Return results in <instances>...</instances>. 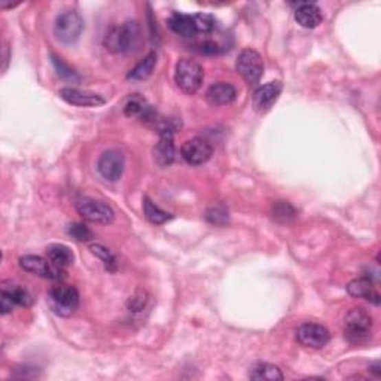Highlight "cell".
<instances>
[{"label":"cell","mask_w":381,"mask_h":381,"mask_svg":"<svg viewBox=\"0 0 381 381\" xmlns=\"http://www.w3.org/2000/svg\"><path fill=\"white\" fill-rule=\"evenodd\" d=\"M142 38L140 25L138 21H127L121 25L112 27L105 38V47L113 54H127L138 48Z\"/></svg>","instance_id":"obj_1"},{"label":"cell","mask_w":381,"mask_h":381,"mask_svg":"<svg viewBox=\"0 0 381 381\" xmlns=\"http://www.w3.org/2000/svg\"><path fill=\"white\" fill-rule=\"evenodd\" d=\"M204 70L199 63L190 58H182L177 61L175 80L177 87L188 96L195 94L203 84Z\"/></svg>","instance_id":"obj_2"},{"label":"cell","mask_w":381,"mask_h":381,"mask_svg":"<svg viewBox=\"0 0 381 381\" xmlns=\"http://www.w3.org/2000/svg\"><path fill=\"white\" fill-rule=\"evenodd\" d=\"M371 329H373V317L364 308H351L344 319V335L353 344L367 341Z\"/></svg>","instance_id":"obj_3"},{"label":"cell","mask_w":381,"mask_h":381,"mask_svg":"<svg viewBox=\"0 0 381 381\" xmlns=\"http://www.w3.org/2000/svg\"><path fill=\"white\" fill-rule=\"evenodd\" d=\"M48 304L56 314L63 317L72 316L79 307V292L76 287L69 285L54 286L48 294Z\"/></svg>","instance_id":"obj_4"},{"label":"cell","mask_w":381,"mask_h":381,"mask_svg":"<svg viewBox=\"0 0 381 381\" xmlns=\"http://www.w3.org/2000/svg\"><path fill=\"white\" fill-rule=\"evenodd\" d=\"M76 210L84 217L85 221L100 224V225H111L115 221V212L111 206H107L98 199L89 197H80L76 199Z\"/></svg>","instance_id":"obj_5"},{"label":"cell","mask_w":381,"mask_h":381,"mask_svg":"<svg viewBox=\"0 0 381 381\" xmlns=\"http://www.w3.org/2000/svg\"><path fill=\"white\" fill-rule=\"evenodd\" d=\"M84 30V20L76 11L63 12L54 24V34L63 43H74Z\"/></svg>","instance_id":"obj_6"},{"label":"cell","mask_w":381,"mask_h":381,"mask_svg":"<svg viewBox=\"0 0 381 381\" xmlns=\"http://www.w3.org/2000/svg\"><path fill=\"white\" fill-rule=\"evenodd\" d=\"M237 72L249 85H257L264 75V61L255 50H244L239 54L235 63Z\"/></svg>","instance_id":"obj_7"},{"label":"cell","mask_w":381,"mask_h":381,"mask_svg":"<svg viewBox=\"0 0 381 381\" xmlns=\"http://www.w3.org/2000/svg\"><path fill=\"white\" fill-rule=\"evenodd\" d=\"M125 167L124 153L118 149H107L98 158L97 170L100 176L109 180V182H116L120 180Z\"/></svg>","instance_id":"obj_8"},{"label":"cell","mask_w":381,"mask_h":381,"mask_svg":"<svg viewBox=\"0 0 381 381\" xmlns=\"http://www.w3.org/2000/svg\"><path fill=\"white\" fill-rule=\"evenodd\" d=\"M20 267L24 271H27V273H32L34 276H39L43 279L61 280L65 277V270L51 264L50 259H43L42 257L25 255L20 258Z\"/></svg>","instance_id":"obj_9"},{"label":"cell","mask_w":381,"mask_h":381,"mask_svg":"<svg viewBox=\"0 0 381 381\" xmlns=\"http://www.w3.org/2000/svg\"><path fill=\"white\" fill-rule=\"evenodd\" d=\"M296 340L304 347L322 349L329 342L331 335L329 331L319 323H304L296 331Z\"/></svg>","instance_id":"obj_10"},{"label":"cell","mask_w":381,"mask_h":381,"mask_svg":"<svg viewBox=\"0 0 381 381\" xmlns=\"http://www.w3.org/2000/svg\"><path fill=\"white\" fill-rule=\"evenodd\" d=\"M212 153H213L212 144L199 138L186 140L182 144V148H180V155H182V158L190 166L204 164V162L210 160Z\"/></svg>","instance_id":"obj_11"},{"label":"cell","mask_w":381,"mask_h":381,"mask_svg":"<svg viewBox=\"0 0 381 381\" xmlns=\"http://www.w3.org/2000/svg\"><path fill=\"white\" fill-rule=\"evenodd\" d=\"M280 93H282V84H280L279 80L259 87L255 91V94H253V100H252L255 111L259 113L268 112L279 100Z\"/></svg>","instance_id":"obj_12"},{"label":"cell","mask_w":381,"mask_h":381,"mask_svg":"<svg viewBox=\"0 0 381 381\" xmlns=\"http://www.w3.org/2000/svg\"><path fill=\"white\" fill-rule=\"evenodd\" d=\"M176 157V148L173 140V130L166 129L160 131V140L153 148V158L160 167H168L173 164Z\"/></svg>","instance_id":"obj_13"},{"label":"cell","mask_w":381,"mask_h":381,"mask_svg":"<svg viewBox=\"0 0 381 381\" xmlns=\"http://www.w3.org/2000/svg\"><path fill=\"white\" fill-rule=\"evenodd\" d=\"M60 97L65 100L66 103L72 106H79V107H97L103 106L106 100L96 93L83 91V89L76 88H63L60 89Z\"/></svg>","instance_id":"obj_14"},{"label":"cell","mask_w":381,"mask_h":381,"mask_svg":"<svg viewBox=\"0 0 381 381\" xmlns=\"http://www.w3.org/2000/svg\"><path fill=\"white\" fill-rule=\"evenodd\" d=\"M206 98L212 106H226L237 98V89L230 83H217L207 89Z\"/></svg>","instance_id":"obj_15"},{"label":"cell","mask_w":381,"mask_h":381,"mask_svg":"<svg viewBox=\"0 0 381 381\" xmlns=\"http://www.w3.org/2000/svg\"><path fill=\"white\" fill-rule=\"evenodd\" d=\"M347 292L353 298H364L375 305L380 304V294L377 292L374 282L369 277H359L353 280L347 286Z\"/></svg>","instance_id":"obj_16"},{"label":"cell","mask_w":381,"mask_h":381,"mask_svg":"<svg viewBox=\"0 0 381 381\" xmlns=\"http://www.w3.org/2000/svg\"><path fill=\"white\" fill-rule=\"evenodd\" d=\"M296 23L304 29H316L323 20L320 8L314 3H298L295 9Z\"/></svg>","instance_id":"obj_17"},{"label":"cell","mask_w":381,"mask_h":381,"mask_svg":"<svg viewBox=\"0 0 381 381\" xmlns=\"http://www.w3.org/2000/svg\"><path fill=\"white\" fill-rule=\"evenodd\" d=\"M168 27L171 32L182 36V38H194L197 34L195 24L193 15H185V14H173L168 20Z\"/></svg>","instance_id":"obj_18"},{"label":"cell","mask_w":381,"mask_h":381,"mask_svg":"<svg viewBox=\"0 0 381 381\" xmlns=\"http://www.w3.org/2000/svg\"><path fill=\"white\" fill-rule=\"evenodd\" d=\"M47 255H48V259L51 261V264H54L61 270H66L67 267L74 264V261H75L74 252L70 250V248L65 246V244H58V243L51 244L47 250Z\"/></svg>","instance_id":"obj_19"},{"label":"cell","mask_w":381,"mask_h":381,"mask_svg":"<svg viewBox=\"0 0 381 381\" xmlns=\"http://www.w3.org/2000/svg\"><path fill=\"white\" fill-rule=\"evenodd\" d=\"M249 378L255 381H282L285 375L279 367L273 364H265V362L264 364L259 362V364L252 367Z\"/></svg>","instance_id":"obj_20"},{"label":"cell","mask_w":381,"mask_h":381,"mask_svg":"<svg viewBox=\"0 0 381 381\" xmlns=\"http://www.w3.org/2000/svg\"><path fill=\"white\" fill-rule=\"evenodd\" d=\"M2 294H6L9 298H11L15 305L30 307L33 304L32 294L25 287H21L18 285H12V283L5 282L2 285Z\"/></svg>","instance_id":"obj_21"},{"label":"cell","mask_w":381,"mask_h":381,"mask_svg":"<svg viewBox=\"0 0 381 381\" xmlns=\"http://www.w3.org/2000/svg\"><path fill=\"white\" fill-rule=\"evenodd\" d=\"M155 66H157V54L152 51L130 72L129 79H133V80L148 79L152 75V72H153V69H155Z\"/></svg>","instance_id":"obj_22"},{"label":"cell","mask_w":381,"mask_h":381,"mask_svg":"<svg viewBox=\"0 0 381 381\" xmlns=\"http://www.w3.org/2000/svg\"><path fill=\"white\" fill-rule=\"evenodd\" d=\"M143 212H144V216H146V219L153 225H162L173 217L170 213L160 208L148 197H144V199H143Z\"/></svg>","instance_id":"obj_23"},{"label":"cell","mask_w":381,"mask_h":381,"mask_svg":"<svg viewBox=\"0 0 381 381\" xmlns=\"http://www.w3.org/2000/svg\"><path fill=\"white\" fill-rule=\"evenodd\" d=\"M296 216V210L294 206H290L286 202H277L273 206V217L279 222H289Z\"/></svg>","instance_id":"obj_24"},{"label":"cell","mask_w":381,"mask_h":381,"mask_svg":"<svg viewBox=\"0 0 381 381\" xmlns=\"http://www.w3.org/2000/svg\"><path fill=\"white\" fill-rule=\"evenodd\" d=\"M206 219L213 225H224L228 222V210L222 204L212 206L206 212Z\"/></svg>","instance_id":"obj_25"},{"label":"cell","mask_w":381,"mask_h":381,"mask_svg":"<svg viewBox=\"0 0 381 381\" xmlns=\"http://www.w3.org/2000/svg\"><path fill=\"white\" fill-rule=\"evenodd\" d=\"M193 18H194L197 33L208 34V33H212L215 30V18L212 15L197 14V15H193Z\"/></svg>","instance_id":"obj_26"},{"label":"cell","mask_w":381,"mask_h":381,"mask_svg":"<svg viewBox=\"0 0 381 381\" xmlns=\"http://www.w3.org/2000/svg\"><path fill=\"white\" fill-rule=\"evenodd\" d=\"M91 252L94 253L96 257H98L100 259L103 261V264L106 265L107 270L113 271L115 267H116V261H115V257L112 255V252L106 249L105 246H102V244H91Z\"/></svg>","instance_id":"obj_27"},{"label":"cell","mask_w":381,"mask_h":381,"mask_svg":"<svg viewBox=\"0 0 381 381\" xmlns=\"http://www.w3.org/2000/svg\"><path fill=\"white\" fill-rule=\"evenodd\" d=\"M67 232L72 235V237H74L75 240L78 241H89L91 240L94 235L91 232V230L88 228V226L83 225V224H74V225H70L69 226V230Z\"/></svg>","instance_id":"obj_28"},{"label":"cell","mask_w":381,"mask_h":381,"mask_svg":"<svg viewBox=\"0 0 381 381\" xmlns=\"http://www.w3.org/2000/svg\"><path fill=\"white\" fill-rule=\"evenodd\" d=\"M52 63H54V67H56L57 74L60 78H65V79H78V75L76 72L69 67L65 61H63L61 58L52 56Z\"/></svg>","instance_id":"obj_29"},{"label":"cell","mask_w":381,"mask_h":381,"mask_svg":"<svg viewBox=\"0 0 381 381\" xmlns=\"http://www.w3.org/2000/svg\"><path fill=\"white\" fill-rule=\"evenodd\" d=\"M15 307L14 301L11 298H9L6 294H2V303H0V310H2V314H8L12 312V308Z\"/></svg>","instance_id":"obj_30"},{"label":"cell","mask_w":381,"mask_h":381,"mask_svg":"<svg viewBox=\"0 0 381 381\" xmlns=\"http://www.w3.org/2000/svg\"><path fill=\"white\" fill-rule=\"evenodd\" d=\"M369 369L373 371V373H374L377 377L380 375V364H374L373 367H369Z\"/></svg>","instance_id":"obj_31"}]
</instances>
